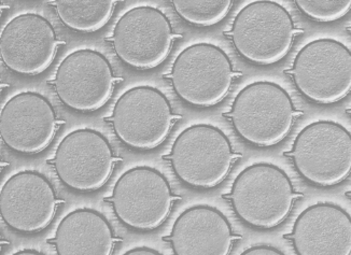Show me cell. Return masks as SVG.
<instances>
[{"label": "cell", "instance_id": "6da1fadb", "mask_svg": "<svg viewBox=\"0 0 351 255\" xmlns=\"http://www.w3.org/2000/svg\"><path fill=\"white\" fill-rule=\"evenodd\" d=\"M299 197L288 173L275 164L264 162L241 170L228 194L237 218L261 230L282 224Z\"/></svg>", "mask_w": 351, "mask_h": 255}, {"label": "cell", "instance_id": "7a4b0ae2", "mask_svg": "<svg viewBox=\"0 0 351 255\" xmlns=\"http://www.w3.org/2000/svg\"><path fill=\"white\" fill-rule=\"evenodd\" d=\"M298 114L288 90L278 83L258 81L239 90L226 115L243 141L271 148L290 134Z\"/></svg>", "mask_w": 351, "mask_h": 255}, {"label": "cell", "instance_id": "3957f363", "mask_svg": "<svg viewBox=\"0 0 351 255\" xmlns=\"http://www.w3.org/2000/svg\"><path fill=\"white\" fill-rule=\"evenodd\" d=\"M239 154L223 130L194 124L173 141L169 160L176 177L189 188L209 190L228 178Z\"/></svg>", "mask_w": 351, "mask_h": 255}, {"label": "cell", "instance_id": "277c9868", "mask_svg": "<svg viewBox=\"0 0 351 255\" xmlns=\"http://www.w3.org/2000/svg\"><path fill=\"white\" fill-rule=\"evenodd\" d=\"M298 28L291 14L276 1H252L236 14L230 38L236 52L249 63L271 66L291 50Z\"/></svg>", "mask_w": 351, "mask_h": 255}, {"label": "cell", "instance_id": "5b68a950", "mask_svg": "<svg viewBox=\"0 0 351 255\" xmlns=\"http://www.w3.org/2000/svg\"><path fill=\"white\" fill-rule=\"evenodd\" d=\"M288 156L304 180L332 188L350 175L351 133L334 121H316L296 135Z\"/></svg>", "mask_w": 351, "mask_h": 255}, {"label": "cell", "instance_id": "8992f818", "mask_svg": "<svg viewBox=\"0 0 351 255\" xmlns=\"http://www.w3.org/2000/svg\"><path fill=\"white\" fill-rule=\"evenodd\" d=\"M226 51L213 43H194L173 60L169 79L176 94L189 105L210 108L228 96L235 80Z\"/></svg>", "mask_w": 351, "mask_h": 255}, {"label": "cell", "instance_id": "52a82bcc", "mask_svg": "<svg viewBox=\"0 0 351 255\" xmlns=\"http://www.w3.org/2000/svg\"><path fill=\"white\" fill-rule=\"evenodd\" d=\"M288 73L311 103H339L351 92V51L335 39H316L299 51Z\"/></svg>", "mask_w": 351, "mask_h": 255}, {"label": "cell", "instance_id": "ba28073f", "mask_svg": "<svg viewBox=\"0 0 351 255\" xmlns=\"http://www.w3.org/2000/svg\"><path fill=\"white\" fill-rule=\"evenodd\" d=\"M177 199L171 182L160 170L137 166L119 178L109 202L126 228L151 232L169 219Z\"/></svg>", "mask_w": 351, "mask_h": 255}, {"label": "cell", "instance_id": "9c48e42d", "mask_svg": "<svg viewBox=\"0 0 351 255\" xmlns=\"http://www.w3.org/2000/svg\"><path fill=\"white\" fill-rule=\"evenodd\" d=\"M178 118L162 90L139 85L117 100L110 122L119 141L126 147L151 151L164 143Z\"/></svg>", "mask_w": 351, "mask_h": 255}, {"label": "cell", "instance_id": "30bf717a", "mask_svg": "<svg viewBox=\"0 0 351 255\" xmlns=\"http://www.w3.org/2000/svg\"><path fill=\"white\" fill-rule=\"evenodd\" d=\"M176 37L171 20L163 11L152 5H138L119 19L110 41L125 65L150 71L167 60Z\"/></svg>", "mask_w": 351, "mask_h": 255}, {"label": "cell", "instance_id": "8fae6325", "mask_svg": "<svg viewBox=\"0 0 351 255\" xmlns=\"http://www.w3.org/2000/svg\"><path fill=\"white\" fill-rule=\"evenodd\" d=\"M117 162L108 138L93 128H79L66 135L53 158L60 182L80 193L101 190L112 175Z\"/></svg>", "mask_w": 351, "mask_h": 255}, {"label": "cell", "instance_id": "7c38bea8", "mask_svg": "<svg viewBox=\"0 0 351 255\" xmlns=\"http://www.w3.org/2000/svg\"><path fill=\"white\" fill-rule=\"evenodd\" d=\"M118 80L104 54L93 49H80L60 62L53 84L66 107L88 113L108 103Z\"/></svg>", "mask_w": 351, "mask_h": 255}, {"label": "cell", "instance_id": "4fadbf2b", "mask_svg": "<svg viewBox=\"0 0 351 255\" xmlns=\"http://www.w3.org/2000/svg\"><path fill=\"white\" fill-rule=\"evenodd\" d=\"M60 202L56 188L43 173L22 170L11 175L1 188V218L16 233H40L56 218Z\"/></svg>", "mask_w": 351, "mask_h": 255}, {"label": "cell", "instance_id": "5bb4252c", "mask_svg": "<svg viewBox=\"0 0 351 255\" xmlns=\"http://www.w3.org/2000/svg\"><path fill=\"white\" fill-rule=\"evenodd\" d=\"M58 127L56 109L37 92L19 93L1 109V139L8 148L23 156L43 152L54 141Z\"/></svg>", "mask_w": 351, "mask_h": 255}, {"label": "cell", "instance_id": "9a60e30c", "mask_svg": "<svg viewBox=\"0 0 351 255\" xmlns=\"http://www.w3.org/2000/svg\"><path fill=\"white\" fill-rule=\"evenodd\" d=\"M58 40L50 21L38 13H22L7 23L0 37L1 60L13 73L41 75L54 62Z\"/></svg>", "mask_w": 351, "mask_h": 255}, {"label": "cell", "instance_id": "2e32d148", "mask_svg": "<svg viewBox=\"0 0 351 255\" xmlns=\"http://www.w3.org/2000/svg\"><path fill=\"white\" fill-rule=\"evenodd\" d=\"M288 238L296 255H351V215L335 204H315L300 213Z\"/></svg>", "mask_w": 351, "mask_h": 255}, {"label": "cell", "instance_id": "e0dca14e", "mask_svg": "<svg viewBox=\"0 0 351 255\" xmlns=\"http://www.w3.org/2000/svg\"><path fill=\"white\" fill-rule=\"evenodd\" d=\"M237 239L226 215L208 205L181 212L165 238L173 255H230Z\"/></svg>", "mask_w": 351, "mask_h": 255}, {"label": "cell", "instance_id": "ac0fdd59", "mask_svg": "<svg viewBox=\"0 0 351 255\" xmlns=\"http://www.w3.org/2000/svg\"><path fill=\"white\" fill-rule=\"evenodd\" d=\"M116 233L103 213L90 208L71 211L51 241L58 255H112Z\"/></svg>", "mask_w": 351, "mask_h": 255}, {"label": "cell", "instance_id": "d6986e66", "mask_svg": "<svg viewBox=\"0 0 351 255\" xmlns=\"http://www.w3.org/2000/svg\"><path fill=\"white\" fill-rule=\"evenodd\" d=\"M113 0H58L56 9L66 27L77 33H96L103 29L116 7Z\"/></svg>", "mask_w": 351, "mask_h": 255}, {"label": "cell", "instance_id": "ffe728a7", "mask_svg": "<svg viewBox=\"0 0 351 255\" xmlns=\"http://www.w3.org/2000/svg\"><path fill=\"white\" fill-rule=\"evenodd\" d=\"M176 13L191 25L209 27L217 25L228 16L231 0H173Z\"/></svg>", "mask_w": 351, "mask_h": 255}, {"label": "cell", "instance_id": "44dd1931", "mask_svg": "<svg viewBox=\"0 0 351 255\" xmlns=\"http://www.w3.org/2000/svg\"><path fill=\"white\" fill-rule=\"evenodd\" d=\"M299 10L319 23L337 22L351 10V0H296Z\"/></svg>", "mask_w": 351, "mask_h": 255}, {"label": "cell", "instance_id": "7402d4cb", "mask_svg": "<svg viewBox=\"0 0 351 255\" xmlns=\"http://www.w3.org/2000/svg\"><path fill=\"white\" fill-rule=\"evenodd\" d=\"M239 255H286L280 249L273 245H258L250 247Z\"/></svg>", "mask_w": 351, "mask_h": 255}, {"label": "cell", "instance_id": "603a6c76", "mask_svg": "<svg viewBox=\"0 0 351 255\" xmlns=\"http://www.w3.org/2000/svg\"><path fill=\"white\" fill-rule=\"evenodd\" d=\"M122 255H164L158 252L156 249L149 248V247H137V248L131 249L128 252Z\"/></svg>", "mask_w": 351, "mask_h": 255}, {"label": "cell", "instance_id": "cb8c5ba5", "mask_svg": "<svg viewBox=\"0 0 351 255\" xmlns=\"http://www.w3.org/2000/svg\"><path fill=\"white\" fill-rule=\"evenodd\" d=\"M11 255H45V253L39 252V251L34 250V249H24V250L18 251Z\"/></svg>", "mask_w": 351, "mask_h": 255}, {"label": "cell", "instance_id": "d4e9b609", "mask_svg": "<svg viewBox=\"0 0 351 255\" xmlns=\"http://www.w3.org/2000/svg\"><path fill=\"white\" fill-rule=\"evenodd\" d=\"M350 195H351V193H350Z\"/></svg>", "mask_w": 351, "mask_h": 255}]
</instances>
